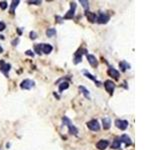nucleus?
<instances>
[{
    "mask_svg": "<svg viewBox=\"0 0 160 150\" xmlns=\"http://www.w3.org/2000/svg\"><path fill=\"white\" fill-rule=\"evenodd\" d=\"M40 49H41V52L45 53V54H49L53 50V47L50 44H46V43H40Z\"/></svg>",
    "mask_w": 160,
    "mask_h": 150,
    "instance_id": "nucleus-10",
    "label": "nucleus"
},
{
    "mask_svg": "<svg viewBox=\"0 0 160 150\" xmlns=\"http://www.w3.org/2000/svg\"><path fill=\"white\" fill-rule=\"evenodd\" d=\"M80 4L83 6L85 10H87L88 7H89V2H88L87 0H80Z\"/></svg>",
    "mask_w": 160,
    "mask_h": 150,
    "instance_id": "nucleus-24",
    "label": "nucleus"
},
{
    "mask_svg": "<svg viewBox=\"0 0 160 150\" xmlns=\"http://www.w3.org/2000/svg\"><path fill=\"white\" fill-rule=\"evenodd\" d=\"M79 90H80V92H82V94H83L85 97L89 99V98H90L89 91H88V90H87L86 88H85L84 86H79Z\"/></svg>",
    "mask_w": 160,
    "mask_h": 150,
    "instance_id": "nucleus-21",
    "label": "nucleus"
},
{
    "mask_svg": "<svg viewBox=\"0 0 160 150\" xmlns=\"http://www.w3.org/2000/svg\"><path fill=\"white\" fill-rule=\"evenodd\" d=\"M87 50L84 48H80L78 50L76 51L75 54H74V64H78L79 62H81V59H82V55H83L84 53H86Z\"/></svg>",
    "mask_w": 160,
    "mask_h": 150,
    "instance_id": "nucleus-3",
    "label": "nucleus"
},
{
    "mask_svg": "<svg viewBox=\"0 0 160 150\" xmlns=\"http://www.w3.org/2000/svg\"><path fill=\"white\" fill-rule=\"evenodd\" d=\"M3 52V48L1 47V46H0V53H2Z\"/></svg>",
    "mask_w": 160,
    "mask_h": 150,
    "instance_id": "nucleus-32",
    "label": "nucleus"
},
{
    "mask_svg": "<svg viewBox=\"0 0 160 150\" xmlns=\"http://www.w3.org/2000/svg\"><path fill=\"white\" fill-rule=\"evenodd\" d=\"M111 148L112 149H120L121 148V140H120V137H116L113 140L112 142V145H111Z\"/></svg>",
    "mask_w": 160,
    "mask_h": 150,
    "instance_id": "nucleus-15",
    "label": "nucleus"
},
{
    "mask_svg": "<svg viewBox=\"0 0 160 150\" xmlns=\"http://www.w3.org/2000/svg\"><path fill=\"white\" fill-rule=\"evenodd\" d=\"M86 125L90 130H92V131H99V130H100V124L98 123V121L96 119H92L90 120V121H88Z\"/></svg>",
    "mask_w": 160,
    "mask_h": 150,
    "instance_id": "nucleus-4",
    "label": "nucleus"
},
{
    "mask_svg": "<svg viewBox=\"0 0 160 150\" xmlns=\"http://www.w3.org/2000/svg\"><path fill=\"white\" fill-rule=\"evenodd\" d=\"M86 57H87V60H88V62H89V64L91 65V66L92 67L97 66L98 61H97V59H96V57L94 55H92V54H87Z\"/></svg>",
    "mask_w": 160,
    "mask_h": 150,
    "instance_id": "nucleus-12",
    "label": "nucleus"
},
{
    "mask_svg": "<svg viewBox=\"0 0 160 150\" xmlns=\"http://www.w3.org/2000/svg\"><path fill=\"white\" fill-rule=\"evenodd\" d=\"M5 27H6V25H5V23L3 22H0V31H2V30L5 29Z\"/></svg>",
    "mask_w": 160,
    "mask_h": 150,
    "instance_id": "nucleus-28",
    "label": "nucleus"
},
{
    "mask_svg": "<svg viewBox=\"0 0 160 150\" xmlns=\"http://www.w3.org/2000/svg\"><path fill=\"white\" fill-rule=\"evenodd\" d=\"M20 3V1L19 0H13L12 3H11V7H10V13L11 14H13L15 11V8L18 6V4Z\"/></svg>",
    "mask_w": 160,
    "mask_h": 150,
    "instance_id": "nucleus-19",
    "label": "nucleus"
},
{
    "mask_svg": "<svg viewBox=\"0 0 160 150\" xmlns=\"http://www.w3.org/2000/svg\"><path fill=\"white\" fill-rule=\"evenodd\" d=\"M7 6H8V5H7V2L6 1H1V2H0V8H1L2 10L6 9Z\"/></svg>",
    "mask_w": 160,
    "mask_h": 150,
    "instance_id": "nucleus-25",
    "label": "nucleus"
},
{
    "mask_svg": "<svg viewBox=\"0 0 160 150\" xmlns=\"http://www.w3.org/2000/svg\"><path fill=\"white\" fill-rule=\"evenodd\" d=\"M11 69V65L8 63H5L3 60H0V71H1L3 74L8 77V73H9Z\"/></svg>",
    "mask_w": 160,
    "mask_h": 150,
    "instance_id": "nucleus-6",
    "label": "nucleus"
},
{
    "mask_svg": "<svg viewBox=\"0 0 160 150\" xmlns=\"http://www.w3.org/2000/svg\"><path fill=\"white\" fill-rule=\"evenodd\" d=\"M128 121L127 120H122V119H117L115 120V126L119 128L120 130H125L128 127Z\"/></svg>",
    "mask_w": 160,
    "mask_h": 150,
    "instance_id": "nucleus-8",
    "label": "nucleus"
},
{
    "mask_svg": "<svg viewBox=\"0 0 160 150\" xmlns=\"http://www.w3.org/2000/svg\"><path fill=\"white\" fill-rule=\"evenodd\" d=\"M25 53H26V55H29V56H32V57L34 56V53H33L31 50H27Z\"/></svg>",
    "mask_w": 160,
    "mask_h": 150,
    "instance_id": "nucleus-29",
    "label": "nucleus"
},
{
    "mask_svg": "<svg viewBox=\"0 0 160 150\" xmlns=\"http://www.w3.org/2000/svg\"><path fill=\"white\" fill-rule=\"evenodd\" d=\"M107 73H108L109 76H111V77L114 78V79L119 78V72H118L117 70L115 69V68H113V67H109L108 70H107Z\"/></svg>",
    "mask_w": 160,
    "mask_h": 150,
    "instance_id": "nucleus-13",
    "label": "nucleus"
},
{
    "mask_svg": "<svg viewBox=\"0 0 160 150\" xmlns=\"http://www.w3.org/2000/svg\"><path fill=\"white\" fill-rule=\"evenodd\" d=\"M62 122L63 124L66 125V126L68 127V132H69V134L71 135H77V133H78V129L74 126L73 123L71 122V120L68 118L67 116H64L62 118Z\"/></svg>",
    "mask_w": 160,
    "mask_h": 150,
    "instance_id": "nucleus-1",
    "label": "nucleus"
},
{
    "mask_svg": "<svg viewBox=\"0 0 160 150\" xmlns=\"http://www.w3.org/2000/svg\"><path fill=\"white\" fill-rule=\"evenodd\" d=\"M75 9H76V3L75 2H71L70 10L64 15V17H62L63 20H64V19H72L74 17V14H75Z\"/></svg>",
    "mask_w": 160,
    "mask_h": 150,
    "instance_id": "nucleus-5",
    "label": "nucleus"
},
{
    "mask_svg": "<svg viewBox=\"0 0 160 150\" xmlns=\"http://www.w3.org/2000/svg\"><path fill=\"white\" fill-rule=\"evenodd\" d=\"M28 4L40 5V4H41V1H39V0H32V1H28Z\"/></svg>",
    "mask_w": 160,
    "mask_h": 150,
    "instance_id": "nucleus-26",
    "label": "nucleus"
},
{
    "mask_svg": "<svg viewBox=\"0 0 160 150\" xmlns=\"http://www.w3.org/2000/svg\"><path fill=\"white\" fill-rule=\"evenodd\" d=\"M30 38H31L32 40H34V39H36L37 38V34H36V32H34V31H31L30 32Z\"/></svg>",
    "mask_w": 160,
    "mask_h": 150,
    "instance_id": "nucleus-27",
    "label": "nucleus"
},
{
    "mask_svg": "<svg viewBox=\"0 0 160 150\" xmlns=\"http://www.w3.org/2000/svg\"><path fill=\"white\" fill-rule=\"evenodd\" d=\"M109 19H110V16L107 14V13L100 11L98 14V17H96V21H97L99 24H106L109 21Z\"/></svg>",
    "mask_w": 160,
    "mask_h": 150,
    "instance_id": "nucleus-2",
    "label": "nucleus"
},
{
    "mask_svg": "<svg viewBox=\"0 0 160 150\" xmlns=\"http://www.w3.org/2000/svg\"><path fill=\"white\" fill-rule=\"evenodd\" d=\"M18 41H19V39H18V38H17V39H16V40H13V41H12V45H13V46L17 45Z\"/></svg>",
    "mask_w": 160,
    "mask_h": 150,
    "instance_id": "nucleus-30",
    "label": "nucleus"
},
{
    "mask_svg": "<svg viewBox=\"0 0 160 150\" xmlns=\"http://www.w3.org/2000/svg\"><path fill=\"white\" fill-rule=\"evenodd\" d=\"M56 19H57V22H61V19H63V18H61V17H59V16H56Z\"/></svg>",
    "mask_w": 160,
    "mask_h": 150,
    "instance_id": "nucleus-31",
    "label": "nucleus"
},
{
    "mask_svg": "<svg viewBox=\"0 0 160 150\" xmlns=\"http://www.w3.org/2000/svg\"><path fill=\"white\" fill-rule=\"evenodd\" d=\"M68 87H69V83H68L67 81H64V82H62L61 84H59V92L61 93L63 90L68 89Z\"/></svg>",
    "mask_w": 160,
    "mask_h": 150,
    "instance_id": "nucleus-22",
    "label": "nucleus"
},
{
    "mask_svg": "<svg viewBox=\"0 0 160 150\" xmlns=\"http://www.w3.org/2000/svg\"><path fill=\"white\" fill-rule=\"evenodd\" d=\"M120 140H121V142L125 143V145H126V146L131 145V143H132V142H131V139H130V137H129L128 135H126V134L121 135Z\"/></svg>",
    "mask_w": 160,
    "mask_h": 150,
    "instance_id": "nucleus-16",
    "label": "nucleus"
},
{
    "mask_svg": "<svg viewBox=\"0 0 160 150\" xmlns=\"http://www.w3.org/2000/svg\"><path fill=\"white\" fill-rule=\"evenodd\" d=\"M102 123H103V128L105 130L109 129L110 126H111V121H110V119L108 117H105V118L102 119Z\"/></svg>",
    "mask_w": 160,
    "mask_h": 150,
    "instance_id": "nucleus-17",
    "label": "nucleus"
},
{
    "mask_svg": "<svg viewBox=\"0 0 160 150\" xmlns=\"http://www.w3.org/2000/svg\"><path fill=\"white\" fill-rule=\"evenodd\" d=\"M35 85V82L33 80H30V79H25V80H23L20 84V87L22 89L24 90H29L31 89L32 87H34Z\"/></svg>",
    "mask_w": 160,
    "mask_h": 150,
    "instance_id": "nucleus-7",
    "label": "nucleus"
},
{
    "mask_svg": "<svg viewBox=\"0 0 160 150\" xmlns=\"http://www.w3.org/2000/svg\"><path fill=\"white\" fill-rule=\"evenodd\" d=\"M119 67L121 68V70L124 72V71H126V70L130 68V65H129L126 61H121L119 63Z\"/></svg>",
    "mask_w": 160,
    "mask_h": 150,
    "instance_id": "nucleus-20",
    "label": "nucleus"
},
{
    "mask_svg": "<svg viewBox=\"0 0 160 150\" xmlns=\"http://www.w3.org/2000/svg\"><path fill=\"white\" fill-rule=\"evenodd\" d=\"M55 34H56V29H54V28H48L47 30H46V35H47L48 37L54 36Z\"/></svg>",
    "mask_w": 160,
    "mask_h": 150,
    "instance_id": "nucleus-23",
    "label": "nucleus"
},
{
    "mask_svg": "<svg viewBox=\"0 0 160 150\" xmlns=\"http://www.w3.org/2000/svg\"><path fill=\"white\" fill-rule=\"evenodd\" d=\"M109 145V141L106 140V139H101L99 140L97 143H96V147L99 149V150H104L106 149L107 147Z\"/></svg>",
    "mask_w": 160,
    "mask_h": 150,
    "instance_id": "nucleus-11",
    "label": "nucleus"
},
{
    "mask_svg": "<svg viewBox=\"0 0 160 150\" xmlns=\"http://www.w3.org/2000/svg\"><path fill=\"white\" fill-rule=\"evenodd\" d=\"M104 87H105L106 91L108 92L109 94H113L114 89H115V83L111 80H106L105 82H104Z\"/></svg>",
    "mask_w": 160,
    "mask_h": 150,
    "instance_id": "nucleus-9",
    "label": "nucleus"
},
{
    "mask_svg": "<svg viewBox=\"0 0 160 150\" xmlns=\"http://www.w3.org/2000/svg\"><path fill=\"white\" fill-rule=\"evenodd\" d=\"M84 75L86 76L87 78H89V79H91V80H92V81H94V82H95L96 84H97L98 86H100V85H101V83L99 82V81H98L97 79H96V78L94 77V76L92 75V74H90L89 72H87V71H84Z\"/></svg>",
    "mask_w": 160,
    "mask_h": 150,
    "instance_id": "nucleus-18",
    "label": "nucleus"
},
{
    "mask_svg": "<svg viewBox=\"0 0 160 150\" xmlns=\"http://www.w3.org/2000/svg\"><path fill=\"white\" fill-rule=\"evenodd\" d=\"M85 16H86V18L88 19V21L91 23H94L96 21V14L94 12H90L88 11V10H86V11H85Z\"/></svg>",
    "mask_w": 160,
    "mask_h": 150,
    "instance_id": "nucleus-14",
    "label": "nucleus"
}]
</instances>
